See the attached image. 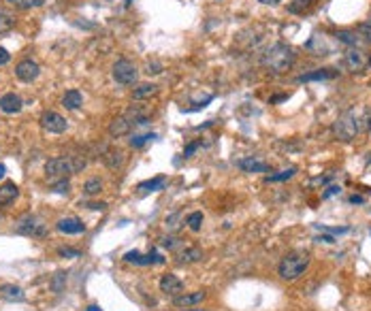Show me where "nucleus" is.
I'll return each instance as SVG.
<instances>
[{
	"instance_id": "nucleus-6",
	"label": "nucleus",
	"mask_w": 371,
	"mask_h": 311,
	"mask_svg": "<svg viewBox=\"0 0 371 311\" xmlns=\"http://www.w3.org/2000/svg\"><path fill=\"white\" fill-rule=\"evenodd\" d=\"M73 173H75V166H73L70 156H68V158H51L45 164V177L51 183L68 179V175H73Z\"/></svg>"
},
{
	"instance_id": "nucleus-2",
	"label": "nucleus",
	"mask_w": 371,
	"mask_h": 311,
	"mask_svg": "<svg viewBox=\"0 0 371 311\" xmlns=\"http://www.w3.org/2000/svg\"><path fill=\"white\" fill-rule=\"evenodd\" d=\"M309 262H311V256L307 249H294L282 258V262L277 266V275L284 281H296L305 275V271L309 268Z\"/></svg>"
},
{
	"instance_id": "nucleus-38",
	"label": "nucleus",
	"mask_w": 371,
	"mask_h": 311,
	"mask_svg": "<svg viewBox=\"0 0 371 311\" xmlns=\"http://www.w3.org/2000/svg\"><path fill=\"white\" fill-rule=\"evenodd\" d=\"M58 254L62 258H79V249H70V247H60Z\"/></svg>"
},
{
	"instance_id": "nucleus-21",
	"label": "nucleus",
	"mask_w": 371,
	"mask_h": 311,
	"mask_svg": "<svg viewBox=\"0 0 371 311\" xmlns=\"http://www.w3.org/2000/svg\"><path fill=\"white\" fill-rule=\"evenodd\" d=\"M0 299L9 303H22L24 301V290L15 284H3L0 286Z\"/></svg>"
},
{
	"instance_id": "nucleus-26",
	"label": "nucleus",
	"mask_w": 371,
	"mask_h": 311,
	"mask_svg": "<svg viewBox=\"0 0 371 311\" xmlns=\"http://www.w3.org/2000/svg\"><path fill=\"white\" fill-rule=\"evenodd\" d=\"M164 183H166V179L164 177H156V179H147V181H141L139 186H137V190L139 192H158V190H162L164 188Z\"/></svg>"
},
{
	"instance_id": "nucleus-52",
	"label": "nucleus",
	"mask_w": 371,
	"mask_h": 311,
	"mask_svg": "<svg viewBox=\"0 0 371 311\" xmlns=\"http://www.w3.org/2000/svg\"><path fill=\"white\" fill-rule=\"evenodd\" d=\"M369 132H371V128H369Z\"/></svg>"
},
{
	"instance_id": "nucleus-14",
	"label": "nucleus",
	"mask_w": 371,
	"mask_h": 311,
	"mask_svg": "<svg viewBox=\"0 0 371 311\" xmlns=\"http://www.w3.org/2000/svg\"><path fill=\"white\" fill-rule=\"evenodd\" d=\"M305 49L311 53V55H329L331 51H333V47L329 45V41H326L322 34H311L309 36V41L305 43Z\"/></svg>"
},
{
	"instance_id": "nucleus-19",
	"label": "nucleus",
	"mask_w": 371,
	"mask_h": 311,
	"mask_svg": "<svg viewBox=\"0 0 371 311\" xmlns=\"http://www.w3.org/2000/svg\"><path fill=\"white\" fill-rule=\"evenodd\" d=\"M207 299V292L203 290H196V292H190V294H177L173 303L177 307H190V305H198V303H203Z\"/></svg>"
},
{
	"instance_id": "nucleus-51",
	"label": "nucleus",
	"mask_w": 371,
	"mask_h": 311,
	"mask_svg": "<svg viewBox=\"0 0 371 311\" xmlns=\"http://www.w3.org/2000/svg\"><path fill=\"white\" fill-rule=\"evenodd\" d=\"M369 24H371V17H369Z\"/></svg>"
},
{
	"instance_id": "nucleus-48",
	"label": "nucleus",
	"mask_w": 371,
	"mask_h": 311,
	"mask_svg": "<svg viewBox=\"0 0 371 311\" xmlns=\"http://www.w3.org/2000/svg\"><path fill=\"white\" fill-rule=\"evenodd\" d=\"M85 311H103V309H101V307H96V305H90V307L85 309Z\"/></svg>"
},
{
	"instance_id": "nucleus-50",
	"label": "nucleus",
	"mask_w": 371,
	"mask_h": 311,
	"mask_svg": "<svg viewBox=\"0 0 371 311\" xmlns=\"http://www.w3.org/2000/svg\"><path fill=\"white\" fill-rule=\"evenodd\" d=\"M194 311H203V309H194Z\"/></svg>"
},
{
	"instance_id": "nucleus-34",
	"label": "nucleus",
	"mask_w": 371,
	"mask_h": 311,
	"mask_svg": "<svg viewBox=\"0 0 371 311\" xmlns=\"http://www.w3.org/2000/svg\"><path fill=\"white\" fill-rule=\"evenodd\" d=\"M152 139H156V134H152V132H147V134H135L131 139V147H143L147 141H152Z\"/></svg>"
},
{
	"instance_id": "nucleus-35",
	"label": "nucleus",
	"mask_w": 371,
	"mask_h": 311,
	"mask_svg": "<svg viewBox=\"0 0 371 311\" xmlns=\"http://www.w3.org/2000/svg\"><path fill=\"white\" fill-rule=\"evenodd\" d=\"M160 241H162V245H164V247H169V249H173V251L181 247V241H179V239H177V237H162V239H160Z\"/></svg>"
},
{
	"instance_id": "nucleus-30",
	"label": "nucleus",
	"mask_w": 371,
	"mask_h": 311,
	"mask_svg": "<svg viewBox=\"0 0 371 311\" xmlns=\"http://www.w3.org/2000/svg\"><path fill=\"white\" fill-rule=\"evenodd\" d=\"M101 192H103V181H101V179L92 177V179H88V181L83 183V194L96 196V194H101Z\"/></svg>"
},
{
	"instance_id": "nucleus-15",
	"label": "nucleus",
	"mask_w": 371,
	"mask_h": 311,
	"mask_svg": "<svg viewBox=\"0 0 371 311\" xmlns=\"http://www.w3.org/2000/svg\"><path fill=\"white\" fill-rule=\"evenodd\" d=\"M101 160L109 166V168H122L124 166V162H126V156H124V151L122 149H116V147H109V149H105L103 153H101Z\"/></svg>"
},
{
	"instance_id": "nucleus-17",
	"label": "nucleus",
	"mask_w": 371,
	"mask_h": 311,
	"mask_svg": "<svg viewBox=\"0 0 371 311\" xmlns=\"http://www.w3.org/2000/svg\"><path fill=\"white\" fill-rule=\"evenodd\" d=\"M160 290L164 294H171V296H177L181 290H183V284H181V279L173 273H166L160 277Z\"/></svg>"
},
{
	"instance_id": "nucleus-13",
	"label": "nucleus",
	"mask_w": 371,
	"mask_h": 311,
	"mask_svg": "<svg viewBox=\"0 0 371 311\" xmlns=\"http://www.w3.org/2000/svg\"><path fill=\"white\" fill-rule=\"evenodd\" d=\"M133 128H137L135 126V122L131 120L124 113V115H120V118H116L111 124H109V134L113 137V139H120V137H126V134H131L133 132Z\"/></svg>"
},
{
	"instance_id": "nucleus-10",
	"label": "nucleus",
	"mask_w": 371,
	"mask_h": 311,
	"mask_svg": "<svg viewBox=\"0 0 371 311\" xmlns=\"http://www.w3.org/2000/svg\"><path fill=\"white\" fill-rule=\"evenodd\" d=\"M15 75H17V79L24 81V83H32V81L39 79V75H41V66H39L34 60L26 58V60L17 62V66H15Z\"/></svg>"
},
{
	"instance_id": "nucleus-3",
	"label": "nucleus",
	"mask_w": 371,
	"mask_h": 311,
	"mask_svg": "<svg viewBox=\"0 0 371 311\" xmlns=\"http://www.w3.org/2000/svg\"><path fill=\"white\" fill-rule=\"evenodd\" d=\"M296 60V55H294V49L286 43H275V45H271L265 55H263V64L267 70H271V73H275V75H282V73H286V70L292 68Z\"/></svg>"
},
{
	"instance_id": "nucleus-7",
	"label": "nucleus",
	"mask_w": 371,
	"mask_h": 311,
	"mask_svg": "<svg viewBox=\"0 0 371 311\" xmlns=\"http://www.w3.org/2000/svg\"><path fill=\"white\" fill-rule=\"evenodd\" d=\"M15 230L20 235H24V237H45L47 235V226L43 224V220L36 218V216H24L17 222Z\"/></svg>"
},
{
	"instance_id": "nucleus-22",
	"label": "nucleus",
	"mask_w": 371,
	"mask_h": 311,
	"mask_svg": "<svg viewBox=\"0 0 371 311\" xmlns=\"http://www.w3.org/2000/svg\"><path fill=\"white\" fill-rule=\"evenodd\" d=\"M239 168L244 173H267L269 164L263 160H256V158H244V160H239Z\"/></svg>"
},
{
	"instance_id": "nucleus-25",
	"label": "nucleus",
	"mask_w": 371,
	"mask_h": 311,
	"mask_svg": "<svg viewBox=\"0 0 371 311\" xmlns=\"http://www.w3.org/2000/svg\"><path fill=\"white\" fill-rule=\"evenodd\" d=\"M156 94H158V86H156V83H141V86H137L133 90L135 101H147V98H152Z\"/></svg>"
},
{
	"instance_id": "nucleus-45",
	"label": "nucleus",
	"mask_w": 371,
	"mask_h": 311,
	"mask_svg": "<svg viewBox=\"0 0 371 311\" xmlns=\"http://www.w3.org/2000/svg\"><path fill=\"white\" fill-rule=\"evenodd\" d=\"M350 203H354V205H363L365 199H363V196H359V194H354V196H350Z\"/></svg>"
},
{
	"instance_id": "nucleus-16",
	"label": "nucleus",
	"mask_w": 371,
	"mask_h": 311,
	"mask_svg": "<svg viewBox=\"0 0 371 311\" xmlns=\"http://www.w3.org/2000/svg\"><path fill=\"white\" fill-rule=\"evenodd\" d=\"M22 107H24V103H22V98L15 92H9L5 96H0V111L9 113V115H13V113H20Z\"/></svg>"
},
{
	"instance_id": "nucleus-24",
	"label": "nucleus",
	"mask_w": 371,
	"mask_h": 311,
	"mask_svg": "<svg viewBox=\"0 0 371 311\" xmlns=\"http://www.w3.org/2000/svg\"><path fill=\"white\" fill-rule=\"evenodd\" d=\"M83 105V96L79 90H66L64 96H62V107L68 109V111H75Z\"/></svg>"
},
{
	"instance_id": "nucleus-40",
	"label": "nucleus",
	"mask_w": 371,
	"mask_h": 311,
	"mask_svg": "<svg viewBox=\"0 0 371 311\" xmlns=\"http://www.w3.org/2000/svg\"><path fill=\"white\" fill-rule=\"evenodd\" d=\"M9 60H11V53L5 47H0V66H5Z\"/></svg>"
},
{
	"instance_id": "nucleus-31",
	"label": "nucleus",
	"mask_w": 371,
	"mask_h": 311,
	"mask_svg": "<svg viewBox=\"0 0 371 311\" xmlns=\"http://www.w3.org/2000/svg\"><path fill=\"white\" fill-rule=\"evenodd\" d=\"M64 286H66V273H64V271H58V273L51 277L49 288H51L53 294H60V292L64 290Z\"/></svg>"
},
{
	"instance_id": "nucleus-33",
	"label": "nucleus",
	"mask_w": 371,
	"mask_h": 311,
	"mask_svg": "<svg viewBox=\"0 0 371 311\" xmlns=\"http://www.w3.org/2000/svg\"><path fill=\"white\" fill-rule=\"evenodd\" d=\"M7 3L15 9H30V7H41L43 0H7Z\"/></svg>"
},
{
	"instance_id": "nucleus-29",
	"label": "nucleus",
	"mask_w": 371,
	"mask_h": 311,
	"mask_svg": "<svg viewBox=\"0 0 371 311\" xmlns=\"http://www.w3.org/2000/svg\"><path fill=\"white\" fill-rule=\"evenodd\" d=\"M296 175V168L294 166H290V168H284V171H280V173H275V175H269L265 181L267 183H277V181H288V179H292Z\"/></svg>"
},
{
	"instance_id": "nucleus-5",
	"label": "nucleus",
	"mask_w": 371,
	"mask_h": 311,
	"mask_svg": "<svg viewBox=\"0 0 371 311\" xmlns=\"http://www.w3.org/2000/svg\"><path fill=\"white\" fill-rule=\"evenodd\" d=\"M111 75L116 79V83L120 86H135L139 79V68L135 62H131L128 58H120L111 68Z\"/></svg>"
},
{
	"instance_id": "nucleus-47",
	"label": "nucleus",
	"mask_w": 371,
	"mask_h": 311,
	"mask_svg": "<svg viewBox=\"0 0 371 311\" xmlns=\"http://www.w3.org/2000/svg\"><path fill=\"white\" fill-rule=\"evenodd\" d=\"M5 175H7V166H5V164H0V179H3Z\"/></svg>"
},
{
	"instance_id": "nucleus-8",
	"label": "nucleus",
	"mask_w": 371,
	"mask_h": 311,
	"mask_svg": "<svg viewBox=\"0 0 371 311\" xmlns=\"http://www.w3.org/2000/svg\"><path fill=\"white\" fill-rule=\"evenodd\" d=\"M369 64V53L365 49H356V47H350L346 53H344V66L348 73H363Z\"/></svg>"
},
{
	"instance_id": "nucleus-46",
	"label": "nucleus",
	"mask_w": 371,
	"mask_h": 311,
	"mask_svg": "<svg viewBox=\"0 0 371 311\" xmlns=\"http://www.w3.org/2000/svg\"><path fill=\"white\" fill-rule=\"evenodd\" d=\"M258 3H263V5H269V7H273V5H277L280 0H258Z\"/></svg>"
},
{
	"instance_id": "nucleus-39",
	"label": "nucleus",
	"mask_w": 371,
	"mask_h": 311,
	"mask_svg": "<svg viewBox=\"0 0 371 311\" xmlns=\"http://www.w3.org/2000/svg\"><path fill=\"white\" fill-rule=\"evenodd\" d=\"M147 75H160L162 73V64L160 62H147Z\"/></svg>"
},
{
	"instance_id": "nucleus-23",
	"label": "nucleus",
	"mask_w": 371,
	"mask_h": 311,
	"mask_svg": "<svg viewBox=\"0 0 371 311\" xmlns=\"http://www.w3.org/2000/svg\"><path fill=\"white\" fill-rule=\"evenodd\" d=\"M339 73L335 68H318V70H313V73H307V75H301L299 77V81H326V79H335Z\"/></svg>"
},
{
	"instance_id": "nucleus-12",
	"label": "nucleus",
	"mask_w": 371,
	"mask_h": 311,
	"mask_svg": "<svg viewBox=\"0 0 371 311\" xmlns=\"http://www.w3.org/2000/svg\"><path fill=\"white\" fill-rule=\"evenodd\" d=\"M198 260H203V249L196 245H181L179 249H175V262L177 264H194Z\"/></svg>"
},
{
	"instance_id": "nucleus-32",
	"label": "nucleus",
	"mask_w": 371,
	"mask_h": 311,
	"mask_svg": "<svg viewBox=\"0 0 371 311\" xmlns=\"http://www.w3.org/2000/svg\"><path fill=\"white\" fill-rule=\"evenodd\" d=\"M186 224H188V228L192 232H198L203 228V213H201V211H192V213L186 218Z\"/></svg>"
},
{
	"instance_id": "nucleus-44",
	"label": "nucleus",
	"mask_w": 371,
	"mask_h": 311,
	"mask_svg": "<svg viewBox=\"0 0 371 311\" xmlns=\"http://www.w3.org/2000/svg\"><path fill=\"white\" fill-rule=\"evenodd\" d=\"M337 192H339V188H337V186H331L329 190L322 194V199H329V196H333V194H337Z\"/></svg>"
},
{
	"instance_id": "nucleus-41",
	"label": "nucleus",
	"mask_w": 371,
	"mask_h": 311,
	"mask_svg": "<svg viewBox=\"0 0 371 311\" xmlns=\"http://www.w3.org/2000/svg\"><path fill=\"white\" fill-rule=\"evenodd\" d=\"M85 207L92 209V211H105V209H107V203H85Z\"/></svg>"
},
{
	"instance_id": "nucleus-20",
	"label": "nucleus",
	"mask_w": 371,
	"mask_h": 311,
	"mask_svg": "<svg viewBox=\"0 0 371 311\" xmlns=\"http://www.w3.org/2000/svg\"><path fill=\"white\" fill-rule=\"evenodd\" d=\"M17 196H20V188L13 181H5L3 186H0V207L11 205Z\"/></svg>"
},
{
	"instance_id": "nucleus-28",
	"label": "nucleus",
	"mask_w": 371,
	"mask_h": 311,
	"mask_svg": "<svg viewBox=\"0 0 371 311\" xmlns=\"http://www.w3.org/2000/svg\"><path fill=\"white\" fill-rule=\"evenodd\" d=\"M13 26H15V15L7 9H0V34L9 32Z\"/></svg>"
},
{
	"instance_id": "nucleus-43",
	"label": "nucleus",
	"mask_w": 371,
	"mask_h": 311,
	"mask_svg": "<svg viewBox=\"0 0 371 311\" xmlns=\"http://www.w3.org/2000/svg\"><path fill=\"white\" fill-rule=\"evenodd\" d=\"M316 241H320V243H335V239L329 237V235H320V237H316Z\"/></svg>"
},
{
	"instance_id": "nucleus-49",
	"label": "nucleus",
	"mask_w": 371,
	"mask_h": 311,
	"mask_svg": "<svg viewBox=\"0 0 371 311\" xmlns=\"http://www.w3.org/2000/svg\"><path fill=\"white\" fill-rule=\"evenodd\" d=\"M367 68L371 70V53H369V64H367Z\"/></svg>"
},
{
	"instance_id": "nucleus-11",
	"label": "nucleus",
	"mask_w": 371,
	"mask_h": 311,
	"mask_svg": "<svg viewBox=\"0 0 371 311\" xmlns=\"http://www.w3.org/2000/svg\"><path fill=\"white\" fill-rule=\"evenodd\" d=\"M124 260L126 262H131V264H139V266H147V264H162L164 258L160 256V254H156V251H150V254H139V251H126L124 254Z\"/></svg>"
},
{
	"instance_id": "nucleus-18",
	"label": "nucleus",
	"mask_w": 371,
	"mask_h": 311,
	"mask_svg": "<svg viewBox=\"0 0 371 311\" xmlns=\"http://www.w3.org/2000/svg\"><path fill=\"white\" fill-rule=\"evenodd\" d=\"M55 228L64 235H81L85 230V226L77 218H62V220H58V224H55Z\"/></svg>"
},
{
	"instance_id": "nucleus-37",
	"label": "nucleus",
	"mask_w": 371,
	"mask_h": 311,
	"mask_svg": "<svg viewBox=\"0 0 371 311\" xmlns=\"http://www.w3.org/2000/svg\"><path fill=\"white\" fill-rule=\"evenodd\" d=\"M179 218H181V211H177V213H173V216H169V218H166V228H169V230H177V226H179L177 220H179Z\"/></svg>"
},
{
	"instance_id": "nucleus-9",
	"label": "nucleus",
	"mask_w": 371,
	"mask_h": 311,
	"mask_svg": "<svg viewBox=\"0 0 371 311\" xmlns=\"http://www.w3.org/2000/svg\"><path fill=\"white\" fill-rule=\"evenodd\" d=\"M41 126H43V130H47L51 134H62L68 128V122H66V118L60 115V113L45 111L41 115Z\"/></svg>"
},
{
	"instance_id": "nucleus-42",
	"label": "nucleus",
	"mask_w": 371,
	"mask_h": 311,
	"mask_svg": "<svg viewBox=\"0 0 371 311\" xmlns=\"http://www.w3.org/2000/svg\"><path fill=\"white\" fill-rule=\"evenodd\" d=\"M198 147H201V143H190L188 147L183 149V156H186V158H190V156H192V153H194V151H196Z\"/></svg>"
},
{
	"instance_id": "nucleus-4",
	"label": "nucleus",
	"mask_w": 371,
	"mask_h": 311,
	"mask_svg": "<svg viewBox=\"0 0 371 311\" xmlns=\"http://www.w3.org/2000/svg\"><path fill=\"white\" fill-rule=\"evenodd\" d=\"M335 38L348 47L365 49L371 45V24H361L359 28H354V30H339L335 34Z\"/></svg>"
},
{
	"instance_id": "nucleus-1",
	"label": "nucleus",
	"mask_w": 371,
	"mask_h": 311,
	"mask_svg": "<svg viewBox=\"0 0 371 311\" xmlns=\"http://www.w3.org/2000/svg\"><path fill=\"white\" fill-rule=\"evenodd\" d=\"M371 128V109H348L335 120L333 137L341 143H350L356 134Z\"/></svg>"
},
{
	"instance_id": "nucleus-36",
	"label": "nucleus",
	"mask_w": 371,
	"mask_h": 311,
	"mask_svg": "<svg viewBox=\"0 0 371 311\" xmlns=\"http://www.w3.org/2000/svg\"><path fill=\"white\" fill-rule=\"evenodd\" d=\"M68 188H70L68 179H62V181H55V183H53V192H55V194H68Z\"/></svg>"
},
{
	"instance_id": "nucleus-27",
	"label": "nucleus",
	"mask_w": 371,
	"mask_h": 311,
	"mask_svg": "<svg viewBox=\"0 0 371 311\" xmlns=\"http://www.w3.org/2000/svg\"><path fill=\"white\" fill-rule=\"evenodd\" d=\"M313 5H316V0H292L288 5V13H292V15H303Z\"/></svg>"
}]
</instances>
